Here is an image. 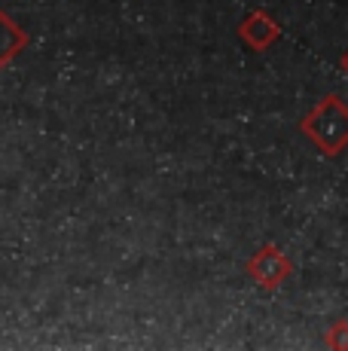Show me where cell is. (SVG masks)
Returning <instances> with one entry per match:
<instances>
[{
	"label": "cell",
	"mask_w": 348,
	"mask_h": 351,
	"mask_svg": "<svg viewBox=\"0 0 348 351\" xmlns=\"http://www.w3.org/2000/svg\"><path fill=\"white\" fill-rule=\"evenodd\" d=\"M28 46V34L18 28L3 10H0V67L10 64L18 52Z\"/></svg>",
	"instance_id": "277c9868"
},
{
	"label": "cell",
	"mask_w": 348,
	"mask_h": 351,
	"mask_svg": "<svg viewBox=\"0 0 348 351\" xmlns=\"http://www.w3.org/2000/svg\"><path fill=\"white\" fill-rule=\"evenodd\" d=\"M238 37H242V43L247 46V49L266 52L269 46L278 43L281 25H278L266 10H251V12H247V16L242 19V22H238Z\"/></svg>",
	"instance_id": "3957f363"
},
{
	"label": "cell",
	"mask_w": 348,
	"mask_h": 351,
	"mask_svg": "<svg viewBox=\"0 0 348 351\" xmlns=\"http://www.w3.org/2000/svg\"><path fill=\"white\" fill-rule=\"evenodd\" d=\"M343 71H345V73H348V49H345V52H343Z\"/></svg>",
	"instance_id": "8992f818"
},
{
	"label": "cell",
	"mask_w": 348,
	"mask_h": 351,
	"mask_svg": "<svg viewBox=\"0 0 348 351\" xmlns=\"http://www.w3.org/2000/svg\"><path fill=\"white\" fill-rule=\"evenodd\" d=\"M245 272L257 287L278 290L281 285H287L293 278V260L278 245H263L247 256Z\"/></svg>",
	"instance_id": "7a4b0ae2"
},
{
	"label": "cell",
	"mask_w": 348,
	"mask_h": 351,
	"mask_svg": "<svg viewBox=\"0 0 348 351\" xmlns=\"http://www.w3.org/2000/svg\"><path fill=\"white\" fill-rule=\"evenodd\" d=\"M299 132L324 156H339L348 147V104L339 95H324L309 117L299 119Z\"/></svg>",
	"instance_id": "6da1fadb"
},
{
	"label": "cell",
	"mask_w": 348,
	"mask_h": 351,
	"mask_svg": "<svg viewBox=\"0 0 348 351\" xmlns=\"http://www.w3.org/2000/svg\"><path fill=\"white\" fill-rule=\"evenodd\" d=\"M324 342L330 348H348V321H333L330 324V330H327V336H324Z\"/></svg>",
	"instance_id": "5b68a950"
}]
</instances>
